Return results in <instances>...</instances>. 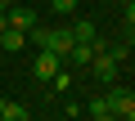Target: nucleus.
<instances>
[{
    "mask_svg": "<svg viewBox=\"0 0 135 121\" xmlns=\"http://www.w3.org/2000/svg\"><path fill=\"white\" fill-rule=\"evenodd\" d=\"M0 117H5V121H32V117H27V108H23V103H9V99L0 103Z\"/></svg>",
    "mask_w": 135,
    "mask_h": 121,
    "instance_id": "obj_8",
    "label": "nucleus"
},
{
    "mask_svg": "<svg viewBox=\"0 0 135 121\" xmlns=\"http://www.w3.org/2000/svg\"><path fill=\"white\" fill-rule=\"evenodd\" d=\"M104 99H108V112H113L117 121H135V99H131V90H122V85L113 81Z\"/></svg>",
    "mask_w": 135,
    "mask_h": 121,
    "instance_id": "obj_2",
    "label": "nucleus"
},
{
    "mask_svg": "<svg viewBox=\"0 0 135 121\" xmlns=\"http://www.w3.org/2000/svg\"><path fill=\"white\" fill-rule=\"evenodd\" d=\"M72 45H77V40H72V31H68V27H50V31H45V45H41V49H54V54L63 58L68 49H72Z\"/></svg>",
    "mask_w": 135,
    "mask_h": 121,
    "instance_id": "obj_4",
    "label": "nucleus"
},
{
    "mask_svg": "<svg viewBox=\"0 0 135 121\" xmlns=\"http://www.w3.org/2000/svg\"><path fill=\"white\" fill-rule=\"evenodd\" d=\"M0 103H5V99H0ZM0 121H5V117H0Z\"/></svg>",
    "mask_w": 135,
    "mask_h": 121,
    "instance_id": "obj_15",
    "label": "nucleus"
},
{
    "mask_svg": "<svg viewBox=\"0 0 135 121\" xmlns=\"http://www.w3.org/2000/svg\"><path fill=\"white\" fill-rule=\"evenodd\" d=\"M50 5H54V14H72V9H77V0H50Z\"/></svg>",
    "mask_w": 135,
    "mask_h": 121,
    "instance_id": "obj_10",
    "label": "nucleus"
},
{
    "mask_svg": "<svg viewBox=\"0 0 135 121\" xmlns=\"http://www.w3.org/2000/svg\"><path fill=\"white\" fill-rule=\"evenodd\" d=\"M68 85H72V76H68V72H59V76L50 81V90H68Z\"/></svg>",
    "mask_w": 135,
    "mask_h": 121,
    "instance_id": "obj_11",
    "label": "nucleus"
},
{
    "mask_svg": "<svg viewBox=\"0 0 135 121\" xmlns=\"http://www.w3.org/2000/svg\"><path fill=\"white\" fill-rule=\"evenodd\" d=\"M90 117H113V112H108V99H104V94H99V99H90Z\"/></svg>",
    "mask_w": 135,
    "mask_h": 121,
    "instance_id": "obj_9",
    "label": "nucleus"
},
{
    "mask_svg": "<svg viewBox=\"0 0 135 121\" xmlns=\"http://www.w3.org/2000/svg\"><path fill=\"white\" fill-rule=\"evenodd\" d=\"M90 72H95V81H104V85H113L117 76H122V63H117V58L95 40V58H90Z\"/></svg>",
    "mask_w": 135,
    "mask_h": 121,
    "instance_id": "obj_1",
    "label": "nucleus"
},
{
    "mask_svg": "<svg viewBox=\"0 0 135 121\" xmlns=\"http://www.w3.org/2000/svg\"><path fill=\"white\" fill-rule=\"evenodd\" d=\"M95 121H117V117H95Z\"/></svg>",
    "mask_w": 135,
    "mask_h": 121,
    "instance_id": "obj_13",
    "label": "nucleus"
},
{
    "mask_svg": "<svg viewBox=\"0 0 135 121\" xmlns=\"http://www.w3.org/2000/svg\"><path fill=\"white\" fill-rule=\"evenodd\" d=\"M0 5H18V0H0Z\"/></svg>",
    "mask_w": 135,
    "mask_h": 121,
    "instance_id": "obj_14",
    "label": "nucleus"
},
{
    "mask_svg": "<svg viewBox=\"0 0 135 121\" xmlns=\"http://www.w3.org/2000/svg\"><path fill=\"white\" fill-rule=\"evenodd\" d=\"M59 72H63V58H59L54 49H41V54L32 58V76H36V81H45V85H50Z\"/></svg>",
    "mask_w": 135,
    "mask_h": 121,
    "instance_id": "obj_3",
    "label": "nucleus"
},
{
    "mask_svg": "<svg viewBox=\"0 0 135 121\" xmlns=\"http://www.w3.org/2000/svg\"><path fill=\"white\" fill-rule=\"evenodd\" d=\"M63 58H68V63H72L77 72H86V67H90V58H95V45H81V40H77V45L68 49Z\"/></svg>",
    "mask_w": 135,
    "mask_h": 121,
    "instance_id": "obj_5",
    "label": "nucleus"
},
{
    "mask_svg": "<svg viewBox=\"0 0 135 121\" xmlns=\"http://www.w3.org/2000/svg\"><path fill=\"white\" fill-rule=\"evenodd\" d=\"M0 49H14V54H18V49H27V36H23L18 27H5V31H0Z\"/></svg>",
    "mask_w": 135,
    "mask_h": 121,
    "instance_id": "obj_6",
    "label": "nucleus"
},
{
    "mask_svg": "<svg viewBox=\"0 0 135 121\" xmlns=\"http://www.w3.org/2000/svg\"><path fill=\"white\" fill-rule=\"evenodd\" d=\"M68 31H72V40H81V45H95V40H99V36H95V23H86V18H81V23H72Z\"/></svg>",
    "mask_w": 135,
    "mask_h": 121,
    "instance_id": "obj_7",
    "label": "nucleus"
},
{
    "mask_svg": "<svg viewBox=\"0 0 135 121\" xmlns=\"http://www.w3.org/2000/svg\"><path fill=\"white\" fill-rule=\"evenodd\" d=\"M117 5H122V9H126V5H135V0H117Z\"/></svg>",
    "mask_w": 135,
    "mask_h": 121,
    "instance_id": "obj_12",
    "label": "nucleus"
}]
</instances>
